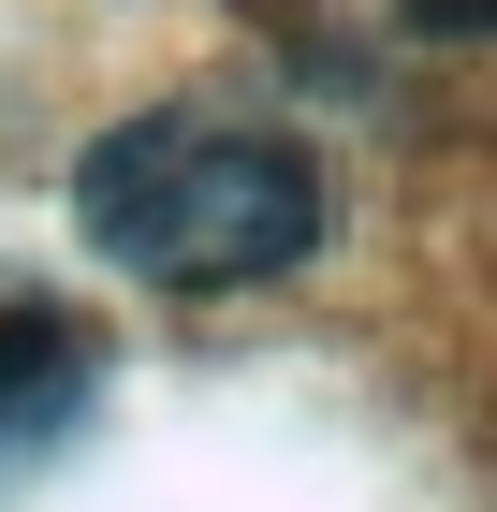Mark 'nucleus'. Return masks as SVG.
<instances>
[{
  "label": "nucleus",
  "instance_id": "obj_3",
  "mask_svg": "<svg viewBox=\"0 0 497 512\" xmlns=\"http://www.w3.org/2000/svg\"><path fill=\"white\" fill-rule=\"evenodd\" d=\"M410 15H424V30H483V0H410Z\"/></svg>",
  "mask_w": 497,
  "mask_h": 512
},
{
  "label": "nucleus",
  "instance_id": "obj_2",
  "mask_svg": "<svg viewBox=\"0 0 497 512\" xmlns=\"http://www.w3.org/2000/svg\"><path fill=\"white\" fill-rule=\"evenodd\" d=\"M44 352H59V322H44V293H0V395L30 381Z\"/></svg>",
  "mask_w": 497,
  "mask_h": 512
},
{
  "label": "nucleus",
  "instance_id": "obj_1",
  "mask_svg": "<svg viewBox=\"0 0 497 512\" xmlns=\"http://www.w3.org/2000/svg\"><path fill=\"white\" fill-rule=\"evenodd\" d=\"M74 220L103 264L161 293H234V278H293L322 249V161L249 118H132L74 161Z\"/></svg>",
  "mask_w": 497,
  "mask_h": 512
}]
</instances>
